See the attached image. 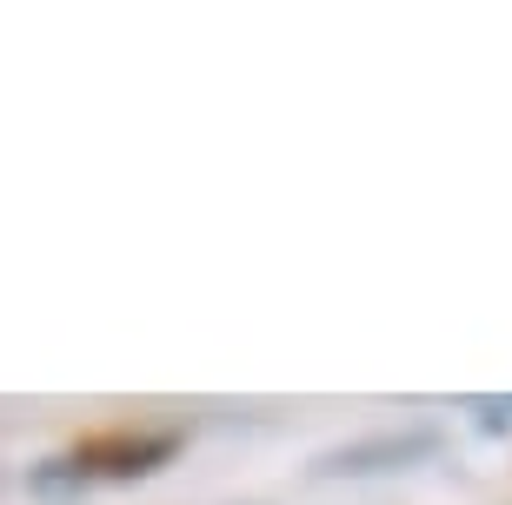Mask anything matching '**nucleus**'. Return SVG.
<instances>
[]
</instances>
